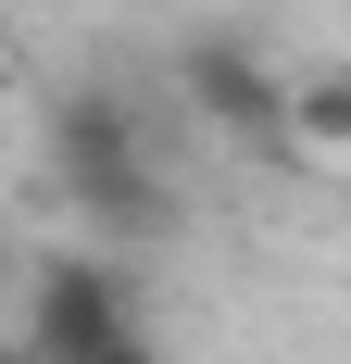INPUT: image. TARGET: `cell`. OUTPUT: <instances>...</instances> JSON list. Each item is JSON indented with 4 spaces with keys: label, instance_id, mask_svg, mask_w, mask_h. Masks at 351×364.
I'll list each match as a JSON object with an SVG mask.
<instances>
[{
    "label": "cell",
    "instance_id": "obj_1",
    "mask_svg": "<svg viewBox=\"0 0 351 364\" xmlns=\"http://www.w3.org/2000/svg\"><path fill=\"white\" fill-rule=\"evenodd\" d=\"M50 164H63V188H75L101 226H126V239L163 226V176H151L126 101H63V113H50Z\"/></svg>",
    "mask_w": 351,
    "mask_h": 364
},
{
    "label": "cell",
    "instance_id": "obj_2",
    "mask_svg": "<svg viewBox=\"0 0 351 364\" xmlns=\"http://www.w3.org/2000/svg\"><path fill=\"white\" fill-rule=\"evenodd\" d=\"M176 75H188V101H201L213 139H239V151H301V139H288V88H301V75H276L251 38H188Z\"/></svg>",
    "mask_w": 351,
    "mask_h": 364
},
{
    "label": "cell",
    "instance_id": "obj_3",
    "mask_svg": "<svg viewBox=\"0 0 351 364\" xmlns=\"http://www.w3.org/2000/svg\"><path fill=\"white\" fill-rule=\"evenodd\" d=\"M288 139L301 151H351V63H314L288 88Z\"/></svg>",
    "mask_w": 351,
    "mask_h": 364
},
{
    "label": "cell",
    "instance_id": "obj_4",
    "mask_svg": "<svg viewBox=\"0 0 351 364\" xmlns=\"http://www.w3.org/2000/svg\"><path fill=\"white\" fill-rule=\"evenodd\" d=\"M13 352H26V339H13ZM26 364H163V352H151V327L126 314V327H101V339H75V352H26Z\"/></svg>",
    "mask_w": 351,
    "mask_h": 364
}]
</instances>
